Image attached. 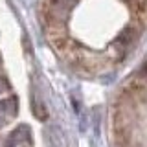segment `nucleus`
I'll return each instance as SVG.
<instances>
[{"label":"nucleus","instance_id":"nucleus-3","mask_svg":"<svg viewBox=\"0 0 147 147\" xmlns=\"http://www.w3.org/2000/svg\"><path fill=\"white\" fill-rule=\"evenodd\" d=\"M28 136H30V131H28V127H18L17 131L13 132L11 136H9V140H7V145H6V147H11L15 140H18V142L28 140Z\"/></svg>","mask_w":147,"mask_h":147},{"label":"nucleus","instance_id":"nucleus-2","mask_svg":"<svg viewBox=\"0 0 147 147\" xmlns=\"http://www.w3.org/2000/svg\"><path fill=\"white\" fill-rule=\"evenodd\" d=\"M31 109H33V114L39 119H46V118H48V110H46L44 103L37 98V96H33V99H31Z\"/></svg>","mask_w":147,"mask_h":147},{"label":"nucleus","instance_id":"nucleus-5","mask_svg":"<svg viewBox=\"0 0 147 147\" xmlns=\"http://www.w3.org/2000/svg\"><path fill=\"white\" fill-rule=\"evenodd\" d=\"M131 2L134 4L138 13H145L147 11V0H131Z\"/></svg>","mask_w":147,"mask_h":147},{"label":"nucleus","instance_id":"nucleus-4","mask_svg":"<svg viewBox=\"0 0 147 147\" xmlns=\"http://www.w3.org/2000/svg\"><path fill=\"white\" fill-rule=\"evenodd\" d=\"M0 109H4V112L7 114H17V109H18V103H17V98H9V99H4L0 103Z\"/></svg>","mask_w":147,"mask_h":147},{"label":"nucleus","instance_id":"nucleus-1","mask_svg":"<svg viewBox=\"0 0 147 147\" xmlns=\"http://www.w3.org/2000/svg\"><path fill=\"white\" fill-rule=\"evenodd\" d=\"M70 0H44V13L50 20H53L55 17H59L64 9L68 7Z\"/></svg>","mask_w":147,"mask_h":147},{"label":"nucleus","instance_id":"nucleus-6","mask_svg":"<svg viewBox=\"0 0 147 147\" xmlns=\"http://www.w3.org/2000/svg\"><path fill=\"white\" fill-rule=\"evenodd\" d=\"M144 70H145V74H147V64H145V68H144Z\"/></svg>","mask_w":147,"mask_h":147}]
</instances>
